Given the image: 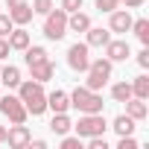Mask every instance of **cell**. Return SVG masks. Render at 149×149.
I'll return each instance as SVG.
<instances>
[{"label":"cell","mask_w":149,"mask_h":149,"mask_svg":"<svg viewBox=\"0 0 149 149\" xmlns=\"http://www.w3.org/2000/svg\"><path fill=\"white\" fill-rule=\"evenodd\" d=\"M82 3L85 0H61V9L70 15V12H76V9H82Z\"/></svg>","instance_id":"4dcf8cb0"},{"label":"cell","mask_w":149,"mask_h":149,"mask_svg":"<svg viewBox=\"0 0 149 149\" xmlns=\"http://www.w3.org/2000/svg\"><path fill=\"white\" fill-rule=\"evenodd\" d=\"M132 15H129V9H114V12H108V29L111 32H117V35H123V32H129L132 29Z\"/></svg>","instance_id":"9c48e42d"},{"label":"cell","mask_w":149,"mask_h":149,"mask_svg":"<svg viewBox=\"0 0 149 149\" xmlns=\"http://www.w3.org/2000/svg\"><path fill=\"white\" fill-rule=\"evenodd\" d=\"M129 32H134V35H137V41H140L143 47H149V21H146V18L132 21V29H129Z\"/></svg>","instance_id":"44dd1931"},{"label":"cell","mask_w":149,"mask_h":149,"mask_svg":"<svg viewBox=\"0 0 149 149\" xmlns=\"http://www.w3.org/2000/svg\"><path fill=\"white\" fill-rule=\"evenodd\" d=\"M32 6L26 3V0H21V3H15V6H9V18H12V24L15 26H26L29 21H32Z\"/></svg>","instance_id":"7c38bea8"},{"label":"cell","mask_w":149,"mask_h":149,"mask_svg":"<svg viewBox=\"0 0 149 149\" xmlns=\"http://www.w3.org/2000/svg\"><path fill=\"white\" fill-rule=\"evenodd\" d=\"M137 64H140V67H143V70H146V67H149V47H143V50H140V53H137Z\"/></svg>","instance_id":"1f68e13d"},{"label":"cell","mask_w":149,"mask_h":149,"mask_svg":"<svg viewBox=\"0 0 149 149\" xmlns=\"http://www.w3.org/2000/svg\"><path fill=\"white\" fill-rule=\"evenodd\" d=\"M102 50H105V58H108V61H126V58L132 56V47H129V41H123V38H111Z\"/></svg>","instance_id":"30bf717a"},{"label":"cell","mask_w":149,"mask_h":149,"mask_svg":"<svg viewBox=\"0 0 149 149\" xmlns=\"http://www.w3.org/2000/svg\"><path fill=\"white\" fill-rule=\"evenodd\" d=\"M85 140H88V149H108V143H105L102 134H97V137H85Z\"/></svg>","instance_id":"f1b7e54d"},{"label":"cell","mask_w":149,"mask_h":149,"mask_svg":"<svg viewBox=\"0 0 149 149\" xmlns=\"http://www.w3.org/2000/svg\"><path fill=\"white\" fill-rule=\"evenodd\" d=\"M44 35L50 38V41H61L64 35H67V12L58 6H53L47 15H44Z\"/></svg>","instance_id":"277c9868"},{"label":"cell","mask_w":149,"mask_h":149,"mask_svg":"<svg viewBox=\"0 0 149 149\" xmlns=\"http://www.w3.org/2000/svg\"><path fill=\"white\" fill-rule=\"evenodd\" d=\"M0 114L3 117H9V123H26V108H24V102H21V97H12V94H0Z\"/></svg>","instance_id":"52a82bcc"},{"label":"cell","mask_w":149,"mask_h":149,"mask_svg":"<svg viewBox=\"0 0 149 149\" xmlns=\"http://www.w3.org/2000/svg\"><path fill=\"white\" fill-rule=\"evenodd\" d=\"M0 143H6V126H0Z\"/></svg>","instance_id":"d590c367"},{"label":"cell","mask_w":149,"mask_h":149,"mask_svg":"<svg viewBox=\"0 0 149 149\" xmlns=\"http://www.w3.org/2000/svg\"><path fill=\"white\" fill-rule=\"evenodd\" d=\"M15 29V24H12V18L9 15H3V12H0V38H6L9 32Z\"/></svg>","instance_id":"4316f807"},{"label":"cell","mask_w":149,"mask_h":149,"mask_svg":"<svg viewBox=\"0 0 149 149\" xmlns=\"http://www.w3.org/2000/svg\"><path fill=\"white\" fill-rule=\"evenodd\" d=\"M47 108L53 111V114H58V111H67L70 108V97H67V91H53V94H47Z\"/></svg>","instance_id":"9a60e30c"},{"label":"cell","mask_w":149,"mask_h":149,"mask_svg":"<svg viewBox=\"0 0 149 149\" xmlns=\"http://www.w3.org/2000/svg\"><path fill=\"white\" fill-rule=\"evenodd\" d=\"M6 41H9L12 50H26V47H29V32H26L24 26H15V29L6 35Z\"/></svg>","instance_id":"e0dca14e"},{"label":"cell","mask_w":149,"mask_h":149,"mask_svg":"<svg viewBox=\"0 0 149 149\" xmlns=\"http://www.w3.org/2000/svg\"><path fill=\"white\" fill-rule=\"evenodd\" d=\"M91 26V15H85V12H70L67 15V32H85Z\"/></svg>","instance_id":"2e32d148"},{"label":"cell","mask_w":149,"mask_h":149,"mask_svg":"<svg viewBox=\"0 0 149 149\" xmlns=\"http://www.w3.org/2000/svg\"><path fill=\"white\" fill-rule=\"evenodd\" d=\"M29 146H35V149H47V140H29Z\"/></svg>","instance_id":"e575fe53"},{"label":"cell","mask_w":149,"mask_h":149,"mask_svg":"<svg viewBox=\"0 0 149 149\" xmlns=\"http://www.w3.org/2000/svg\"><path fill=\"white\" fill-rule=\"evenodd\" d=\"M108 41H111V29H102V26H94V24L85 29V44L88 47H100L102 50Z\"/></svg>","instance_id":"4fadbf2b"},{"label":"cell","mask_w":149,"mask_h":149,"mask_svg":"<svg viewBox=\"0 0 149 149\" xmlns=\"http://www.w3.org/2000/svg\"><path fill=\"white\" fill-rule=\"evenodd\" d=\"M29 140H32V134H29V129L24 123H12L6 129V143L12 149H24V146H29Z\"/></svg>","instance_id":"ba28073f"},{"label":"cell","mask_w":149,"mask_h":149,"mask_svg":"<svg viewBox=\"0 0 149 149\" xmlns=\"http://www.w3.org/2000/svg\"><path fill=\"white\" fill-rule=\"evenodd\" d=\"M132 97V82H117V85H111V100L114 102H126Z\"/></svg>","instance_id":"cb8c5ba5"},{"label":"cell","mask_w":149,"mask_h":149,"mask_svg":"<svg viewBox=\"0 0 149 149\" xmlns=\"http://www.w3.org/2000/svg\"><path fill=\"white\" fill-rule=\"evenodd\" d=\"M15 3H21V0H6V6H15Z\"/></svg>","instance_id":"8d00e7d4"},{"label":"cell","mask_w":149,"mask_h":149,"mask_svg":"<svg viewBox=\"0 0 149 149\" xmlns=\"http://www.w3.org/2000/svg\"><path fill=\"white\" fill-rule=\"evenodd\" d=\"M56 76V64L50 61V58H44V61H35V64H29V79H35V82H50Z\"/></svg>","instance_id":"8fae6325"},{"label":"cell","mask_w":149,"mask_h":149,"mask_svg":"<svg viewBox=\"0 0 149 149\" xmlns=\"http://www.w3.org/2000/svg\"><path fill=\"white\" fill-rule=\"evenodd\" d=\"M111 73H114V61H108L105 56L102 58H91L88 70H85V88L91 91H102L111 79Z\"/></svg>","instance_id":"3957f363"},{"label":"cell","mask_w":149,"mask_h":149,"mask_svg":"<svg viewBox=\"0 0 149 149\" xmlns=\"http://www.w3.org/2000/svg\"><path fill=\"white\" fill-rule=\"evenodd\" d=\"M111 129H114L117 134H132V132H134V120H132L129 114H117L114 123H111Z\"/></svg>","instance_id":"603a6c76"},{"label":"cell","mask_w":149,"mask_h":149,"mask_svg":"<svg viewBox=\"0 0 149 149\" xmlns=\"http://www.w3.org/2000/svg\"><path fill=\"white\" fill-rule=\"evenodd\" d=\"M132 97H137V100H149V76H146V73H140V76L132 79Z\"/></svg>","instance_id":"ffe728a7"},{"label":"cell","mask_w":149,"mask_h":149,"mask_svg":"<svg viewBox=\"0 0 149 149\" xmlns=\"http://www.w3.org/2000/svg\"><path fill=\"white\" fill-rule=\"evenodd\" d=\"M73 129V123H70V117H67V111H58V114H53V120H50V132L53 134H67Z\"/></svg>","instance_id":"ac0fdd59"},{"label":"cell","mask_w":149,"mask_h":149,"mask_svg":"<svg viewBox=\"0 0 149 149\" xmlns=\"http://www.w3.org/2000/svg\"><path fill=\"white\" fill-rule=\"evenodd\" d=\"M0 67H3V64H0Z\"/></svg>","instance_id":"74e56055"},{"label":"cell","mask_w":149,"mask_h":149,"mask_svg":"<svg viewBox=\"0 0 149 149\" xmlns=\"http://www.w3.org/2000/svg\"><path fill=\"white\" fill-rule=\"evenodd\" d=\"M73 129H76V134L85 140V137H97V134H105L108 123H105L102 111H97V114H82L76 123H73Z\"/></svg>","instance_id":"5b68a950"},{"label":"cell","mask_w":149,"mask_h":149,"mask_svg":"<svg viewBox=\"0 0 149 149\" xmlns=\"http://www.w3.org/2000/svg\"><path fill=\"white\" fill-rule=\"evenodd\" d=\"M44 58H50V53H47L44 47H38V44H29V47L24 50V61H26V67L35 64V61H44Z\"/></svg>","instance_id":"7402d4cb"},{"label":"cell","mask_w":149,"mask_h":149,"mask_svg":"<svg viewBox=\"0 0 149 149\" xmlns=\"http://www.w3.org/2000/svg\"><path fill=\"white\" fill-rule=\"evenodd\" d=\"M123 3H126V9H140L146 0H120V6H123Z\"/></svg>","instance_id":"836d02e7"},{"label":"cell","mask_w":149,"mask_h":149,"mask_svg":"<svg viewBox=\"0 0 149 149\" xmlns=\"http://www.w3.org/2000/svg\"><path fill=\"white\" fill-rule=\"evenodd\" d=\"M117 149H137V140H134L132 134H120V143H117Z\"/></svg>","instance_id":"f546056e"},{"label":"cell","mask_w":149,"mask_h":149,"mask_svg":"<svg viewBox=\"0 0 149 149\" xmlns=\"http://www.w3.org/2000/svg\"><path fill=\"white\" fill-rule=\"evenodd\" d=\"M70 108H76L79 114H97V111H102V97H100V91H91V88H85V85H76L70 94Z\"/></svg>","instance_id":"7a4b0ae2"},{"label":"cell","mask_w":149,"mask_h":149,"mask_svg":"<svg viewBox=\"0 0 149 149\" xmlns=\"http://www.w3.org/2000/svg\"><path fill=\"white\" fill-rule=\"evenodd\" d=\"M126 114L134 120V123H140V120H146L149 117V105H146V100H137V97H129L126 100Z\"/></svg>","instance_id":"5bb4252c"},{"label":"cell","mask_w":149,"mask_h":149,"mask_svg":"<svg viewBox=\"0 0 149 149\" xmlns=\"http://www.w3.org/2000/svg\"><path fill=\"white\" fill-rule=\"evenodd\" d=\"M29 6H32V12H35V15H47L56 3H53V0H32Z\"/></svg>","instance_id":"d4e9b609"},{"label":"cell","mask_w":149,"mask_h":149,"mask_svg":"<svg viewBox=\"0 0 149 149\" xmlns=\"http://www.w3.org/2000/svg\"><path fill=\"white\" fill-rule=\"evenodd\" d=\"M18 97H21L26 114L41 117V114L47 111V94H44V85H41V82H35V79H26V82H24V79H21V85H18Z\"/></svg>","instance_id":"6da1fadb"},{"label":"cell","mask_w":149,"mask_h":149,"mask_svg":"<svg viewBox=\"0 0 149 149\" xmlns=\"http://www.w3.org/2000/svg\"><path fill=\"white\" fill-rule=\"evenodd\" d=\"M94 3H97V9L100 12H114V9H120V0H94Z\"/></svg>","instance_id":"83f0119b"},{"label":"cell","mask_w":149,"mask_h":149,"mask_svg":"<svg viewBox=\"0 0 149 149\" xmlns=\"http://www.w3.org/2000/svg\"><path fill=\"white\" fill-rule=\"evenodd\" d=\"M9 50H12V47H9V41H6V38H0V61L9 58Z\"/></svg>","instance_id":"d6a6232c"},{"label":"cell","mask_w":149,"mask_h":149,"mask_svg":"<svg viewBox=\"0 0 149 149\" xmlns=\"http://www.w3.org/2000/svg\"><path fill=\"white\" fill-rule=\"evenodd\" d=\"M61 149H82V137H70V134H61Z\"/></svg>","instance_id":"484cf974"},{"label":"cell","mask_w":149,"mask_h":149,"mask_svg":"<svg viewBox=\"0 0 149 149\" xmlns=\"http://www.w3.org/2000/svg\"><path fill=\"white\" fill-rule=\"evenodd\" d=\"M88 64H91V47L82 41H76V44H70V50H67V67L73 70V73H85L88 70Z\"/></svg>","instance_id":"8992f818"},{"label":"cell","mask_w":149,"mask_h":149,"mask_svg":"<svg viewBox=\"0 0 149 149\" xmlns=\"http://www.w3.org/2000/svg\"><path fill=\"white\" fill-rule=\"evenodd\" d=\"M0 82H3L6 88H18V85H21V70H18L15 64L0 67Z\"/></svg>","instance_id":"d6986e66"}]
</instances>
